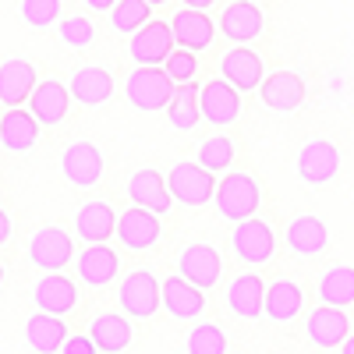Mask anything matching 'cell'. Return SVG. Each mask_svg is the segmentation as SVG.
<instances>
[{
  "instance_id": "39",
  "label": "cell",
  "mask_w": 354,
  "mask_h": 354,
  "mask_svg": "<svg viewBox=\"0 0 354 354\" xmlns=\"http://www.w3.org/2000/svg\"><path fill=\"white\" fill-rule=\"evenodd\" d=\"M163 68H167V75L174 78V85H185V82H192L195 78V71H198V61H195V50H174L167 61H163Z\"/></svg>"
},
{
  "instance_id": "31",
  "label": "cell",
  "mask_w": 354,
  "mask_h": 354,
  "mask_svg": "<svg viewBox=\"0 0 354 354\" xmlns=\"http://www.w3.org/2000/svg\"><path fill=\"white\" fill-rule=\"evenodd\" d=\"M326 241H330V234L319 216H298L287 227V245L294 255H319L326 248Z\"/></svg>"
},
{
  "instance_id": "29",
  "label": "cell",
  "mask_w": 354,
  "mask_h": 354,
  "mask_svg": "<svg viewBox=\"0 0 354 354\" xmlns=\"http://www.w3.org/2000/svg\"><path fill=\"white\" fill-rule=\"evenodd\" d=\"M88 337H93V344L103 351V354H121L128 344H131V337H135V330H131V322L124 319V315H96L93 319V326H88Z\"/></svg>"
},
{
  "instance_id": "21",
  "label": "cell",
  "mask_w": 354,
  "mask_h": 354,
  "mask_svg": "<svg viewBox=\"0 0 354 354\" xmlns=\"http://www.w3.org/2000/svg\"><path fill=\"white\" fill-rule=\"evenodd\" d=\"M227 308L238 319H259L266 315V283L255 273L238 277L227 287Z\"/></svg>"
},
{
  "instance_id": "7",
  "label": "cell",
  "mask_w": 354,
  "mask_h": 354,
  "mask_svg": "<svg viewBox=\"0 0 354 354\" xmlns=\"http://www.w3.org/2000/svg\"><path fill=\"white\" fill-rule=\"evenodd\" d=\"M174 28L170 21H145L128 43V53L135 64H163L174 53Z\"/></svg>"
},
{
  "instance_id": "38",
  "label": "cell",
  "mask_w": 354,
  "mask_h": 354,
  "mask_svg": "<svg viewBox=\"0 0 354 354\" xmlns=\"http://www.w3.org/2000/svg\"><path fill=\"white\" fill-rule=\"evenodd\" d=\"M21 18L32 28H46L61 18V0H21Z\"/></svg>"
},
{
  "instance_id": "27",
  "label": "cell",
  "mask_w": 354,
  "mask_h": 354,
  "mask_svg": "<svg viewBox=\"0 0 354 354\" xmlns=\"http://www.w3.org/2000/svg\"><path fill=\"white\" fill-rule=\"evenodd\" d=\"M36 305L43 312H53V315H68L78 305V287L61 273H46L36 283Z\"/></svg>"
},
{
  "instance_id": "9",
  "label": "cell",
  "mask_w": 354,
  "mask_h": 354,
  "mask_svg": "<svg viewBox=\"0 0 354 354\" xmlns=\"http://www.w3.org/2000/svg\"><path fill=\"white\" fill-rule=\"evenodd\" d=\"M340 170V153L337 145L326 138H315L308 142L305 149L298 153V177L305 185H330Z\"/></svg>"
},
{
  "instance_id": "24",
  "label": "cell",
  "mask_w": 354,
  "mask_h": 354,
  "mask_svg": "<svg viewBox=\"0 0 354 354\" xmlns=\"http://www.w3.org/2000/svg\"><path fill=\"white\" fill-rule=\"evenodd\" d=\"M170 28H174V39L181 43L185 50H205L213 43V21H209V15H202L198 8H181L174 15V21H170Z\"/></svg>"
},
{
  "instance_id": "25",
  "label": "cell",
  "mask_w": 354,
  "mask_h": 354,
  "mask_svg": "<svg viewBox=\"0 0 354 354\" xmlns=\"http://www.w3.org/2000/svg\"><path fill=\"white\" fill-rule=\"evenodd\" d=\"M71 96H75L82 106H100V103H106V100L113 96V78H110V71L100 68V64L78 68L75 78H71Z\"/></svg>"
},
{
  "instance_id": "19",
  "label": "cell",
  "mask_w": 354,
  "mask_h": 354,
  "mask_svg": "<svg viewBox=\"0 0 354 354\" xmlns=\"http://www.w3.org/2000/svg\"><path fill=\"white\" fill-rule=\"evenodd\" d=\"M39 138V121L32 110L8 106V113L0 117V145L11 153H28Z\"/></svg>"
},
{
  "instance_id": "44",
  "label": "cell",
  "mask_w": 354,
  "mask_h": 354,
  "mask_svg": "<svg viewBox=\"0 0 354 354\" xmlns=\"http://www.w3.org/2000/svg\"><path fill=\"white\" fill-rule=\"evenodd\" d=\"M340 354H354V337H347V340L340 344Z\"/></svg>"
},
{
  "instance_id": "4",
  "label": "cell",
  "mask_w": 354,
  "mask_h": 354,
  "mask_svg": "<svg viewBox=\"0 0 354 354\" xmlns=\"http://www.w3.org/2000/svg\"><path fill=\"white\" fill-rule=\"evenodd\" d=\"M167 185L174 192V202L181 205H205L213 195H216V174L205 170L202 163H177L170 174H167Z\"/></svg>"
},
{
  "instance_id": "3",
  "label": "cell",
  "mask_w": 354,
  "mask_h": 354,
  "mask_svg": "<svg viewBox=\"0 0 354 354\" xmlns=\"http://www.w3.org/2000/svg\"><path fill=\"white\" fill-rule=\"evenodd\" d=\"M117 301L128 312V319H149L163 305V283L149 270H135L117 290Z\"/></svg>"
},
{
  "instance_id": "41",
  "label": "cell",
  "mask_w": 354,
  "mask_h": 354,
  "mask_svg": "<svg viewBox=\"0 0 354 354\" xmlns=\"http://www.w3.org/2000/svg\"><path fill=\"white\" fill-rule=\"evenodd\" d=\"M11 238V220H8V213L4 209H0V245H4Z\"/></svg>"
},
{
  "instance_id": "16",
  "label": "cell",
  "mask_w": 354,
  "mask_h": 354,
  "mask_svg": "<svg viewBox=\"0 0 354 354\" xmlns=\"http://www.w3.org/2000/svg\"><path fill=\"white\" fill-rule=\"evenodd\" d=\"M351 337V322H347V312L340 305H326L322 301L312 315H308V340L322 351H333L340 347L344 340Z\"/></svg>"
},
{
  "instance_id": "36",
  "label": "cell",
  "mask_w": 354,
  "mask_h": 354,
  "mask_svg": "<svg viewBox=\"0 0 354 354\" xmlns=\"http://www.w3.org/2000/svg\"><path fill=\"white\" fill-rule=\"evenodd\" d=\"M188 354H227V337L213 322H198L188 337Z\"/></svg>"
},
{
  "instance_id": "23",
  "label": "cell",
  "mask_w": 354,
  "mask_h": 354,
  "mask_svg": "<svg viewBox=\"0 0 354 354\" xmlns=\"http://www.w3.org/2000/svg\"><path fill=\"white\" fill-rule=\"evenodd\" d=\"M75 230L82 241L103 245V241H110V234H117V213L106 202H85L75 216Z\"/></svg>"
},
{
  "instance_id": "10",
  "label": "cell",
  "mask_w": 354,
  "mask_h": 354,
  "mask_svg": "<svg viewBox=\"0 0 354 354\" xmlns=\"http://www.w3.org/2000/svg\"><path fill=\"white\" fill-rule=\"evenodd\" d=\"M160 213L153 209H142V205H135V209L121 213L117 216V238H121L124 248L131 252H145V248H153L160 241Z\"/></svg>"
},
{
  "instance_id": "22",
  "label": "cell",
  "mask_w": 354,
  "mask_h": 354,
  "mask_svg": "<svg viewBox=\"0 0 354 354\" xmlns=\"http://www.w3.org/2000/svg\"><path fill=\"white\" fill-rule=\"evenodd\" d=\"M36 68L28 61H4L0 64V103L4 106H21L28 103L36 88Z\"/></svg>"
},
{
  "instance_id": "15",
  "label": "cell",
  "mask_w": 354,
  "mask_h": 354,
  "mask_svg": "<svg viewBox=\"0 0 354 354\" xmlns=\"http://www.w3.org/2000/svg\"><path fill=\"white\" fill-rule=\"evenodd\" d=\"M220 75L234 85V88H241V93H252V88L262 85L266 78V68H262V57L248 46H234L223 53V61H220Z\"/></svg>"
},
{
  "instance_id": "43",
  "label": "cell",
  "mask_w": 354,
  "mask_h": 354,
  "mask_svg": "<svg viewBox=\"0 0 354 354\" xmlns=\"http://www.w3.org/2000/svg\"><path fill=\"white\" fill-rule=\"evenodd\" d=\"M216 0H185V8H198V11H205V8H213Z\"/></svg>"
},
{
  "instance_id": "33",
  "label": "cell",
  "mask_w": 354,
  "mask_h": 354,
  "mask_svg": "<svg viewBox=\"0 0 354 354\" xmlns=\"http://www.w3.org/2000/svg\"><path fill=\"white\" fill-rule=\"evenodd\" d=\"M110 25L124 36H135L145 21H153V4L149 0H117V4L106 11Z\"/></svg>"
},
{
  "instance_id": "11",
  "label": "cell",
  "mask_w": 354,
  "mask_h": 354,
  "mask_svg": "<svg viewBox=\"0 0 354 354\" xmlns=\"http://www.w3.org/2000/svg\"><path fill=\"white\" fill-rule=\"evenodd\" d=\"M61 170H64V177L75 188H93V185H100V177H103V153L96 149L93 142H75L61 156Z\"/></svg>"
},
{
  "instance_id": "13",
  "label": "cell",
  "mask_w": 354,
  "mask_h": 354,
  "mask_svg": "<svg viewBox=\"0 0 354 354\" xmlns=\"http://www.w3.org/2000/svg\"><path fill=\"white\" fill-rule=\"evenodd\" d=\"M262 28H266V15L259 11L255 0H234L220 15V32L230 43H252L255 36H262Z\"/></svg>"
},
{
  "instance_id": "6",
  "label": "cell",
  "mask_w": 354,
  "mask_h": 354,
  "mask_svg": "<svg viewBox=\"0 0 354 354\" xmlns=\"http://www.w3.org/2000/svg\"><path fill=\"white\" fill-rule=\"evenodd\" d=\"M198 103H202V117L213 128H227L241 117V88H234L227 78H216L198 88Z\"/></svg>"
},
{
  "instance_id": "34",
  "label": "cell",
  "mask_w": 354,
  "mask_h": 354,
  "mask_svg": "<svg viewBox=\"0 0 354 354\" xmlns=\"http://www.w3.org/2000/svg\"><path fill=\"white\" fill-rule=\"evenodd\" d=\"M319 294H322V301L326 305H354V270L351 266H337V270H330L326 277H322L319 283Z\"/></svg>"
},
{
  "instance_id": "12",
  "label": "cell",
  "mask_w": 354,
  "mask_h": 354,
  "mask_svg": "<svg viewBox=\"0 0 354 354\" xmlns=\"http://www.w3.org/2000/svg\"><path fill=\"white\" fill-rule=\"evenodd\" d=\"M259 96L277 113H294L305 103V82H301L298 71H273L270 78H262Z\"/></svg>"
},
{
  "instance_id": "2",
  "label": "cell",
  "mask_w": 354,
  "mask_h": 354,
  "mask_svg": "<svg viewBox=\"0 0 354 354\" xmlns=\"http://www.w3.org/2000/svg\"><path fill=\"white\" fill-rule=\"evenodd\" d=\"M259 185H255V177L252 174H241V170H230L223 181L216 185V209L223 220H248L255 216L259 209Z\"/></svg>"
},
{
  "instance_id": "37",
  "label": "cell",
  "mask_w": 354,
  "mask_h": 354,
  "mask_svg": "<svg viewBox=\"0 0 354 354\" xmlns=\"http://www.w3.org/2000/svg\"><path fill=\"white\" fill-rule=\"evenodd\" d=\"M96 39V28L93 21H88L85 15H68L61 18V43L71 46V50H85V46H93Z\"/></svg>"
},
{
  "instance_id": "17",
  "label": "cell",
  "mask_w": 354,
  "mask_h": 354,
  "mask_svg": "<svg viewBox=\"0 0 354 354\" xmlns=\"http://www.w3.org/2000/svg\"><path fill=\"white\" fill-rule=\"evenodd\" d=\"M68 106H71V96H68V85L57 82V78H46L32 88V96H28V110L36 113V121L43 128H53L61 124L68 117Z\"/></svg>"
},
{
  "instance_id": "1",
  "label": "cell",
  "mask_w": 354,
  "mask_h": 354,
  "mask_svg": "<svg viewBox=\"0 0 354 354\" xmlns=\"http://www.w3.org/2000/svg\"><path fill=\"white\" fill-rule=\"evenodd\" d=\"M174 78L167 75V68L160 64H138L131 75H128V103L135 110H167V103L174 100Z\"/></svg>"
},
{
  "instance_id": "42",
  "label": "cell",
  "mask_w": 354,
  "mask_h": 354,
  "mask_svg": "<svg viewBox=\"0 0 354 354\" xmlns=\"http://www.w3.org/2000/svg\"><path fill=\"white\" fill-rule=\"evenodd\" d=\"M85 4L93 8V11H110V8L117 4V0H85Z\"/></svg>"
},
{
  "instance_id": "26",
  "label": "cell",
  "mask_w": 354,
  "mask_h": 354,
  "mask_svg": "<svg viewBox=\"0 0 354 354\" xmlns=\"http://www.w3.org/2000/svg\"><path fill=\"white\" fill-rule=\"evenodd\" d=\"M25 337H28V344H32L39 354H57L64 347V340H68V326H64L61 315L39 308L32 319L25 322Z\"/></svg>"
},
{
  "instance_id": "45",
  "label": "cell",
  "mask_w": 354,
  "mask_h": 354,
  "mask_svg": "<svg viewBox=\"0 0 354 354\" xmlns=\"http://www.w3.org/2000/svg\"><path fill=\"white\" fill-rule=\"evenodd\" d=\"M149 4H153V8H160V4H167V0H149Z\"/></svg>"
},
{
  "instance_id": "5",
  "label": "cell",
  "mask_w": 354,
  "mask_h": 354,
  "mask_svg": "<svg viewBox=\"0 0 354 354\" xmlns=\"http://www.w3.org/2000/svg\"><path fill=\"white\" fill-rule=\"evenodd\" d=\"M230 245H234V255H238L241 262L262 266L277 252V234H273L270 223L248 216V220H238V227H234V234H230Z\"/></svg>"
},
{
  "instance_id": "28",
  "label": "cell",
  "mask_w": 354,
  "mask_h": 354,
  "mask_svg": "<svg viewBox=\"0 0 354 354\" xmlns=\"http://www.w3.org/2000/svg\"><path fill=\"white\" fill-rule=\"evenodd\" d=\"M117 270H121V259H117V252L106 248V245H88L78 255V277L93 287H106L117 277Z\"/></svg>"
},
{
  "instance_id": "30",
  "label": "cell",
  "mask_w": 354,
  "mask_h": 354,
  "mask_svg": "<svg viewBox=\"0 0 354 354\" xmlns=\"http://www.w3.org/2000/svg\"><path fill=\"white\" fill-rule=\"evenodd\" d=\"M301 305H305V294L294 280H273L270 290H266V315H270L273 322L298 319Z\"/></svg>"
},
{
  "instance_id": "18",
  "label": "cell",
  "mask_w": 354,
  "mask_h": 354,
  "mask_svg": "<svg viewBox=\"0 0 354 354\" xmlns=\"http://www.w3.org/2000/svg\"><path fill=\"white\" fill-rule=\"evenodd\" d=\"M128 195L135 205H142V209H153V213H170L174 205V192L167 185V177L160 170H138L131 181H128Z\"/></svg>"
},
{
  "instance_id": "32",
  "label": "cell",
  "mask_w": 354,
  "mask_h": 354,
  "mask_svg": "<svg viewBox=\"0 0 354 354\" xmlns=\"http://www.w3.org/2000/svg\"><path fill=\"white\" fill-rule=\"evenodd\" d=\"M198 117H202L198 88H195L192 82L177 85V88H174V100L167 103V121H170V128H177V131H192V128L198 124Z\"/></svg>"
},
{
  "instance_id": "35",
  "label": "cell",
  "mask_w": 354,
  "mask_h": 354,
  "mask_svg": "<svg viewBox=\"0 0 354 354\" xmlns=\"http://www.w3.org/2000/svg\"><path fill=\"white\" fill-rule=\"evenodd\" d=\"M198 163H202L205 170H213V174L230 170V163H234V142H230L227 135L205 138V142L198 145Z\"/></svg>"
},
{
  "instance_id": "8",
  "label": "cell",
  "mask_w": 354,
  "mask_h": 354,
  "mask_svg": "<svg viewBox=\"0 0 354 354\" xmlns=\"http://www.w3.org/2000/svg\"><path fill=\"white\" fill-rule=\"evenodd\" d=\"M71 252H75V241L61 227H43V230H36V238L28 241V259H32V266L36 270H50V273L64 270L71 262Z\"/></svg>"
},
{
  "instance_id": "40",
  "label": "cell",
  "mask_w": 354,
  "mask_h": 354,
  "mask_svg": "<svg viewBox=\"0 0 354 354\" xmlns=\"http://www.w3.org/2000/svg\"><path fill=\"white\" fill-rule=\"evenodd\" d=\"M61 354H100V347L93 344V337H68Z\"/></svg>"
},
{
  "instance_id": "46",
  "label": "cell",
  "mask_w": 354,
  "mask_h": 354,
  "mask_svg": "<svg viewBox=\"0 0 354 354\" xmlns=\"http://www.w3.org/2000/svg\"><path fill=\"white\" fill-rule=\"evenodd\" d=\"M0 283H4V266H0Z\"/></svg>"
},
{
  "instance_id": "20",
  "label": "cell",
  "mask_w": 354,
  "mask_h": 354,
  "mask_svg": "<svg viewBox=\"0 0 354 354\" xmlns=\"http://www.w3.org/2000/svg\"><path fill=\"white\" fill-rule=\"evenodd\" d=\"M163 308L174 319H198L205 312V294L185 277H167L163 280Z\"/></svg>"
},
{
  "instance_id": "14",
  "label": "cell",
  "mask_w": 354,
  "mask_h": 354,
  "mask_svg": "<svg viewBox=\"0 0 354 354\" xmlns=\"http://www.w3.org/2000/svg\"><path fill=\"white\" fill-rule=\"evenodd\" d=\"M177 270H181V277L192 280L195 287L209 290V287H216L220 277H223V259H220V252H216L213 245H192V248L181 252Z\"/></svg>"
}]
</instances>
